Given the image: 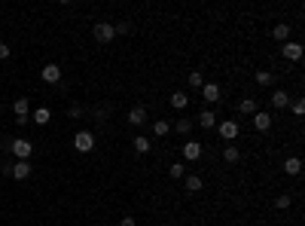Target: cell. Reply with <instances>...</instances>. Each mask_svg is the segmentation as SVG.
<instances>
[{"label": "cell", "instance_id": "1", "mask_svg": "<svg viewBox=\"0 0 305 226\" xmlns=\"http://www.w3.org/2000/svg\"><path fill=\"white\" fill-rule=\"evenodd\" d=\"M9 153L16 156V162H28L34 153V144L28 138H16V141H9Z\"/></svg>", "mask_w": 305, "mask_h": 226}, {"label": "cell", "instance_id": "2", "mask_svg": "<svg viewBox=\"0 0 305 226\" xmlns=\"http://www.w3.org/2000/svg\"><path fill=\"white\" fill-rule=\"evenodd\" d=\"M73 150H76V153H92V150H95V134L86 132V129L76 132V134H73Z\"/></svg>", "mask_w": 305, "mask_h": 226}, {"label": "cell", "instance_id": "3", "mask_svg": "<svg viewBox=\"0 0 305 226\" xmlns=\"http://www.w3.org/2000/svg\"><path fill=\"white\" fill-rule=\"evenodd\" d=\"M92 34H95V40H98V43H110V40H116L113 21H95V25H92Z\"/></svg>", "mask_w": 305, "mask_h": 226}, {"label": "cell", "instance_id": "4", "mask_svg": "<svg viewBox=\"0 0 305 226\" xmlns=\"http://www.w3.org/2000/svg\"><path fill=\"white\" fill-rule=\"evenodd\" d=\"M13 113H16V122H18V126H28V122H31V101H28V98H16Z\"/></svg>", "mask_w": 305, "mask_h": 226}, {"label": "cell", "instance_id": "5", "mask_svg": "<svg viewBox=\"0 0 305 226\" xmlns=\"http://www.w3.org/2000/svg\"><path fill=\"white\" fill-rule=\"evenodd\" d=\"M180 153H183V159H186V162H198V159H201V153H205V147H201L198 141L189 138V141L183 144V150H180Z\"/></svg>", "mask_w": 305, "mask_h": 226}, {"label": "cell", "instance_id": "6", "mask_svg": "<svg viewBox=\"0 0 305 226\" xmlns=\"http://www.w3.org/2000/svg\"><path fill=\"white\" fill-rule=\"evenodd\" d=\"M302 43H296V40H287V43H281V55L284 58H290V61H299L302 58Z\"/></svg>", "mask_w": 305, "mask_h": 226}, {"label": "cell", "instance_id": "7", "mask_svg": "<svg viewBox=\"0 0 305 226\" xmlns=\"http://www.w3.org/2000/svg\"><path fill=\"white\" fill-rule=\"evenodd\" d=\"M217 129H220V138L223 141H235V138H238V122H235V119L217 122Z\"/></svg>", "mask_w": 305, "mask_h": 226}, {"label": "cell", "instance_id": "8", "mask_svg": "<svg viewBox=\"0 0 305 226\" xmlns=\"http://www.w3.org/2000/svg\"><path fill=\"white\" fill-rule=\"evenodd\" d=\"M43 83H49V86H55V83H61V67L58 64H43Z\"/></svg>", "mask_w": 305, "mask_h": 226}, {"label": "cell", "instance_id": "9", "mask_svg": "<svg viewBox=\"0 0 305 226\" xmlns=\"http://www.w3.org/2000/svg\"><path fill=\"white\" fill-rule=\"evenodd\" d=\"M272 122H275L272 113H266V110H256L253 113V129L256 132H269V129H272Z\"/></svg>", "mask_w": 305, "mask_h": 226}, {"label": "cell", "instance_id": "10", "mask_svg": "<svg viewBox=\"0 0 305 226\" xmlns=\"http://www.w3.org/2000/svg\"><path fill=\"white\" fill-rule=\"evenodd\" d=\"M201 98H205L208 104H217V101H220V86L217 83H205V86H201Z\"/></svg>", "mask_w": 305, "mask_h": 226}, {"label": "cell", "instance_id": "11", "mask_svg": "<svg viewBox=\"0 0 305 226\" xmlns=\"http://www.w3.org/2000/svg\"><path fill=\"white\" fill-rule=\"evenodd\" d=\"M144 122H146V107H144V104L131 107V110H128V126H144Z\"/></svg>", "mask_w": 305, "mask_h": 226}, {"label": "cell", "instance_id": "12", "mask_svg": "<svg viewBox=\"0 0 305 226\" xmlns=\"http://www.w3.org/2000/svg\"><path fill=\"white\" fill-rule=\"evenodd\" d=\"M31 171H34L31 162H16V165H13V171H9V177H16V180H28Z\"/></svg>", "mask_w": 305, "mask_h": 226}, {"label": "cell", "instance_id": "13", "mask_svg": "<svg viewBox=\"0 0 305 226\" xmlns=\"http://www.w3.org/2000/svg\"><path fill=\"white\" fill-rule=\"evenodd\" d=\"M284 171H287L290 177H296V174L302 171V159H299V156H287V159H284Z\"/></svg>", "mask_w": 305, "mask_h": 226}, {"label": "cell", "instance_id": "14", "mask_svg": "<svg viewBox=\"0 0 305 226\" xmlns=\"http://www.w3.org/2000/svg\"><path fill=\"white\" fill-rule=\"evenodd\" d=\"M49 119H52V110L49 107H37V110L31 113V122H37V126H46Z\"/></svg>", "mask_w": 305, "mask_h": 226}, {"label": "cell", "instance_id": "15", "mask_svg": "<svg viewBox=\"0 0 305 226\" xmlns=\"http://www.w3.org/2000/svg\"><path fill=\"white\" fill-rule=\"evenodd\" d=\"M198 126L201 129H214V126H217V113H214V110H201L198 113Z\"/></svg>", "mask_w": 305, "mask_h": 226}, {"label": "cell", "instance_id": "16", "mask_svg": "<svg viewBox=\"0 0 305 226\" xmlns=\"http://www.w3.org/2000/svg\"><path fill=\"white\" fill-rule=\"evenodd\" d=\"M272 37H275V40H281V43H287V40H290V25H287V21L275 25V28H272Z\"/></svg>", "mask_w": 305, "mask_h": 226}, {"label": "cell", "instance_id": "17", "mask_svg": "<svg viewBox=\"0 0 305 226\" xmlns=\"http://www.w3.org/2000/svg\"><path fill=\"white\" fill-rule=\"evenodd\" d=\"M183 184H186V189H189V193H198V189L205 187V180H201L198 174H186V177H183Z\"/></svg>", "mask_w": 305, "mask_h": 226}, {"label": "cell", "instance_id": "18", "mask_svg": "<svg viewBox=\"0 0 305 226\" xmlns=\"http://www.w3.org/2000/svg\"><path fill=\"white\" fill-rule=\"evenodd\" d=\"M272 104H275V107H287V104H290L287 89H275V92H272Z\"/></svg>", "mask_w": 305, "mask_h": 226}, {"label": "cell", "instance_id": "19", "mask_svg": "<svg viewBox=\"0 0 305 226\" xmlns=\"http://www.w3.org/2000/svg\"><path fill=\"white\" fill-rule=\"evenodd\" d=\"M259 110V104H256V101L253 98H244L241 101V104H238V113H244V116H253V113Z\"/></svg>", "mask_w": 305, "mask_h": 226}, {"label": "cell", "instance_id": "20", "mask_svg": "<svg viewBox=\"0 0 305 226\" xmlns=\"http://www.w3.org/2000/svg\"><path fill=\"white\" fill-rule=\"evenodd\" d=\"M171 107H177V110L189 107V95H186V92H174V95H171Z\"/></svg>", "mask_w": 305, "mask_h": 226}, {"label": "cell", "instance_id": "21", "mask_svg": "<svg viewBox=\"0 0 305 226\" xmlns=\"http://www.w3.org/2000/svg\"><path fill=\"white\" fill-rule=\"evenodd\" d=\"M253 80H256L259 86H272V83H275V74H272V71H256Z\"/></svg>", "mask_w": 305, "mask_h": 226}, {"label": "cell", "instance_id": "22", "mask_svg": "<svg viewBox=\"0 0 305 226\" xmlns=\"http://www.w3.org/2000/svg\"><path fill=\"white\" fill-rule=\"evenodd\" d=\"M193 126H196V122H189V119H177V122H174V132L186 138V134H193Z\"/></svg>", "mask_w": 305, "mask_h": 226}, {"label": "cell", "instance_id": "23", "mask_svg": "<svg viewBox=\"0 0 305 226\" xmlns=\"http://www.w3.org/2000/svg\"><path fill=\"white\" fill-rule=\"evenodd\" d=\"M223 159H226V162H238V159H241V150H238V147H232V144L223 147Z\"/></svg>", "mask_w": 305, "mask_h": 226}, {"label": "cell", "instance_id": "24", "mask_svg": "<svg viewBox=\"0 0 305 226\" xmlns=\"http://www.w3.org/2000/svg\"><path fill=\"white\" fill-rule=\"evenodd\" d=\"M171 132V122H165V119H159V122H153V134L156 138H165V134Z\"/></svg>", "mask_w": 305, "mask_h": 226}, {"label": "cell", "instance_id": "25", "mask_svg": "<svg viewBox=\"0 0 305 226\" xmlns=\"http://www.w3.org/2000/svg\"><path fill=\"white\" fill-rule=\"evenodd\" d=\"M168 174H171L174 180H180V177H186V165H183V162H174L171 168H168Z\"/></svg>", "mask_w": 305, "mask_h": 226}, {"label": "cell", "instance_id": "26", "mask_svg": "<svg viewBox=\"0 0 305 226\" xmlns=\"http://www.w3.org/2000/svg\"><path fill=\"white\" fill-rule=\"evenodd\" d=\"M134 150H138V153H150L153 147H150V141H146L144 134H138V138H134Z\"/></svg>", "mask_w": 305, "mask_h": 226}, {"label": "cell", "instance_id": "27", "mask_svg": "<svg viewBox=\"0 0 305 226\" xmlns=\"http://www.w3.org/2000/svg\"><path fill=\"white\" fill-rule=\"evenodd\" d=\"M189 86H193V89H201V86H205V76H201L198 71H193V74H189Z\"/></svg>", "mask_w": 305, "mask_h": 226}, {"label": "cell", "instance_id": "28", "mask_svg": "<svg viewBox=\"0 0 305 226\" xmlns=\"http://www.w3.org/2000/svg\"><path fill=\"white\" fill-rule=\"evenodd\" d=\"M113 31H116V34H131V21H116Z\"/></svg>", "mask_w": 305, "mask_h": 226}, {"label": "cell", "instance_id": "29", "mask_svg": "<svg viewBox=\"0 0 305 226\" xmlns=\"http://www.w3.org/2000/svg\"><path fill=\"white\" fill-rule=\"evenodd\" d=\"M83 113H86V110H83V104H73L71 110H67V116H71V119H80Z\"/></svg>", "mask_w": 305, "mask_h": 226}, {"label": "cell", "instance_id": "30", "mask_svg": "<svg viewBox=\"0 0 305 226\" xmlns=\"http://www.w3.org/2000/svg\"><path fill=\"white\" fill-rule=\"evenodd\" d=\"M293 113H296V116H302V113H305V101H302V98L293 101Z\"/></svg>", "mask_w": 305, "mask_h": 226}, {"label": "cell", "instance_id": "31", "mask_svg": "<svg viewBox=\"0 0 305 226\" xmlns=\"http://www.w3.org/2000/svg\"><path fill=\"white\" fill-rule=\"evenodd\" d=\"M275 208H281V211L290 208V196H278V199H275Z\"/></svg>", "mask_w": 305, "mask_h": 226}, {"label": "cell", "instance_id": "32", "mask_svg": "<svg viewBox=\"0 0 305 226\" xmlns=\"http://www.w3.org/2000/svg\"><path fill=\"white\" fill-rule=\"evenodd\" d=\"M9 55H13V49H9V46H6V43H0V61H6V58H9Z\"/></svg>", "mask_w": 305, "mask_h": 226}, {"label": "cell", "instance_id": "33", "mask_svg": "<svg viewBox=\"0 0 305 226\" xmlns=\"http://www.w3.org/2000/svg\"><path fill=\"white\" fill-rule=\"evenodd\" d=\"M119 226H138V220H134V217H122Z\"/></svg>", "mask_w": 305, "mask_h": 226}]
</instances>
